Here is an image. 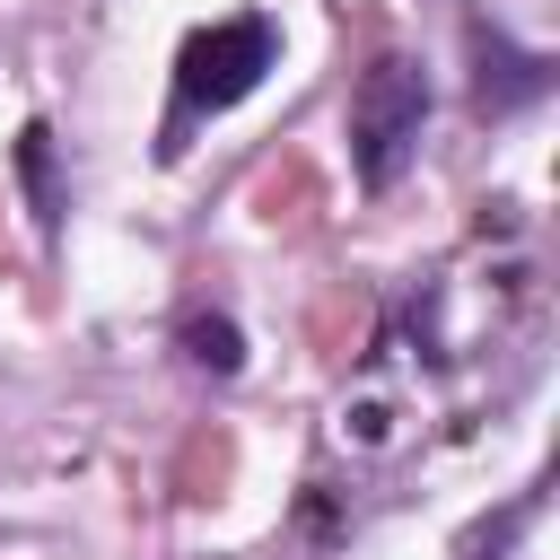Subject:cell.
<instances>
[{"mask_svg": "<svg viewBox=\"0 0 560 560\" xmlns=\"http://www.w3.org/2000/svg\"><path fill=\"white\" fill-rule=\"evenodd\" d=\"M18 184H26V201H35V228L44 236H61V166H52V122H26L18 131Z\"/></svg>", "mask_w": 560, "mask_h": 560, "instance_id": "4", "label": "cell"}, {"mask_svg": "<svg viewBox=\"0 0 560 560\" xmlns=\"http://www.w3.org/2000/svg\"><path fill=\"white\" fill-rule=\"evenodd\" d=\"M271 70H280V26H271L262 9L219 18V26H192L184 52H175V131H184L192 114H228V105H245ZM175 131H166V140H175Z\"/></svg>", "mask_w": 560, "mask_h": 560, "instance_id": "1", "label": "cell"}, {"mask_svg": "<svg viewBox=\"0 0 560 560\" xmlns=\"http://www.w3.org/2000/svg\"><path fill=\"white\" fill-rule=\"evenodd\" d=\"M184 359L210 368V376H236L245 368V332L228 315H184Z\"/></svg>", "mask_w": 560, "mask_h": 560, "instance_id": "5", "label": "cell"}, {"mask_svg": "<svg viewBox=\"0 0 560 560\" xmlns=\"http://www.w3.org/2000/svg\"><path fill=\"white\" fill-rule=\"evenodd\" d=\"M525 516H534V499H516V508H508V516H499V525H472V534H464V560H481V551H508V542H516V525H525Z\"/></svg>", "mask_w": 560, "mask_h": 560, "instance_id": "6", "label": "cell"}, {"mask_svg": "<svg viewBox=\"0 0 560 560\" xmlns=\"http://www.w3.org/2000/svg\"><path fill=\"white\" fill-rule=\"evenodd\" d=\"M420 122H429V79H420V61H402V52L368 61L359 88H350V166H359L368 192L402 184V166L420 158Z\"/></svg>", "mask_w": 560, "mask_h": 560, "instance_id": "2", "label": "cell"}, {"mask_svg": "<svg viewBox=\"0 0 560 560\" xmlns=\"http://www.w3.org/2000/svg\"><path fill=\"white\" fill-rule=\"evenodd\" d=\"M542 88H551V61H542V52H516V44L490 26V35H481V79H472V105H481V114H508V105H534Z\"/></svg>", "mask_w": 560, "mask_h": 560, "instance_id": "3", "label": "cell"}]
</instances>
